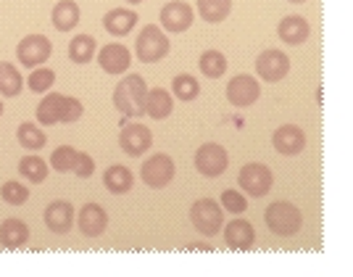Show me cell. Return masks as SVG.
<instances>
[{"label":"cell","instance_id":"1","mask_svg":"<svg viewBox=\"0 0 353 277\" xmlns=\"http://www.w3.org/2000/svg\"><path fill=\"white\" fill-rule=\"evenodd\" d=\"M82 111L85 106L77 101V98H69V95H61V93H50L45 95L40 106H37V122L40 124H74L82 119Z\"/></svg>","mask_w":353,"mask_h":277},{"label":"cell","instance_id":"32","mask_svg":"<svg viewBox=\"0 0 353 277\" xmlns=\"http://www.w3.org/2000/svg\"><path fill=\"white\" fill-rule=\"evenodd\" d=\"M53 82H56V72H53V69H45V66H34V69H32V74H30V79H27L30 90H32V93H37V95L50 93Z\"/></svg>","mask_w":353,"mask_h":277},{"label":"cell","instance_id":"5","mask_svg":"<svg viewBox=\"0 0 353 277\" xmlns=\"http://www.w3.org/2000/svg\"><path fill=\"white\" fill-rule=\"evenodd\" d=\"M190 222L201 235L214 238V235H219L221 227H224V211H221V206L216 204V201L201 198V201H195V204L190 206Z\"/></svg>","mask_w":353,"mask_h":277},{"label":"cell","instance_id":"26","mask_svg":"<svg viewBox=\"0 0 353 277\" xmlns=\"http://www.w3.org/2000/svg\"><path fill=\"white\" fill-rule=\"evenodd\" d=\"M198 14L206 24H221L232 14V0H198Z\"/></svg>","mask_w":353,"mask_h":277},{"label":"cell","instance_id":"16","mask_svg":"<svg viewBox=\"0 0 353 277\" xmlns=\"http://www.w3.org/2000/svg\"><path fill=\"white\" fill-rule=\"evenodd\" d=\"M43 222L50 233L66 235L74 227V206L69 201H53V204H48Z\"/></svg>","mask_w":353,"mask_h":277},{"label":"cell","instance_id":"30","mask_svg":"<svg viewBox=\"0 0 353 277\" xmlns=\"http://www.w3.org/2000/svg\"><path fill=\"white\" fill-rule=\"evenodd\" d=\"M172 95H176L179 101L190 103L201 95V85L192 74H176L174 82H172Z\"/></svg>","mask_w":353,"mask_h":277},{"label":"cell","instance_id":"36","mask_svg":"<svg viewBox=\"0 0 353 277\" xmlns=\"http://www.w3.org/2000/svg\"><path fill=\"white\" fill-rule=\"evenodd\" d=\"M72 172L77 175V180H88V177L95 175V161H92V156H90V153H82V151H77Z\"/></svg>","mask_w":353,"mask_h":277},{"label":"cell","instance_id":"3","mask_svg":"<svg viewBox=\"0 0 353 277\" xmlns=\"http://www.w3.org/2000/svg\"><path fill=\"white\" fill-rule=\"evenodd\" d=\"M264 219H266V227L274 235H280V238H293V235L303 227V214H301V209L293 204H288V201H274V204L266 206Z\"/></svg>","mask_w":353,"mask_h":277},{"label":"cell","instance_id":"25","mask_svg":"<svg viewBox=\"0 0 353 277\" xmlns=\"http://www.w3.org/2000/svg\"><path fill=\"white\" fill-rule=\"evenodd\" d=\"M24 90V79L21 72L16 69L11 61H0V95L6 98H16Z\"/></svg>","mask_w":353,"mask_h":277},{"label":"cell","instance_id":"7","mask_svg":"<svg viewBox=\"0 0 353 277\" xmlns=\"http://www.w3.org/2000/svg\"><path fill=\"white\" fill-rule=\"evenodd\" d=\"M237 185L248 193L250 198H264L266 193L274 185V177H272V169L266 164H245L237 175Z\"/></svg>","mask_w":353,"mask_h":277},{"label":"cell","instance_id":"2","mask_svg":"<svg viewBox=\"0 0 353 277\" xmlns=\"http://www.w3.org/2000/svg\"><path fill=\"white\" fill-rule=\"evenodd\" d=\"M145 79L140 74H127L119 79L117 90H114V106L124 117H143L145 114Z\"/></svg>","mask_w":353,"mask_h":277},{"label":"cell","instance_id":"29","mask_svg":"<svg viewBox=\"0 0 353 277\" xmlns=\"http://www.w3.org/2000/svg\"><path fill=\"white\" fill-rule=\"evenodd\" d=\"M19 175L24 177V180H30V182H34V185H40V182L48 180V164L40 156L30 153V156H24V159L19 161Z\"/></svg>","mask_w":353,"mask_h":277},{"label":"cell","instance_id":"12","mask_svg":"<svg viewBox=\"0 0 353 277\" xmlns=\"http://www.w3.org/2000/svg\"><path fill=\"white\" fill-rule=\"evenodd\" d=\"M288 72H290V59H288V53L274 50V48L259 53V59H256V74H259L264 82H280V79L288 77Z\"/></svg>","mask_w":353,"mask_h":277},{"label":"cell","instance_id":"27","mask_svg":"<svg viewBox=\"0 0 353 277\" xmlns=\"http://www.w3.org/2000/svg\"><path fill=\"white\" fill-rule=\"evenodd\" d=\"M98 53V45H95V37L92 35H77L72 43H69V59L72 64H90Z\"/></svg>","mask_w":353,"mask_h":277},{"label":"cell","instance_id":"23","mask_svg":"<svg viewBox=\"0 0 353 277\" xmlns=\"http://www.w3.org/2000/svg\"><path fill=\"white\" fill-rule=\"evenodd\" d=\"M137 24V14L134 11H127V8H114L103 16V30L114 37H124L130 35Z\"/></svg>","mask_w":353,"mask_h":277},{"label":"cell","instance_id":"10","mask_svg":"<svg viewBox=\"0 0 353 277\" xmlns=\"http://www.w3.org/2000/svg\"><path fill=\"white\" fill-rule=\"evenodd\" d=\"M259 95H261V85L250 74H237L227 82V101L235 108H248L259 101Z\"/></svg>","mask_w":353,"mask_h":277},{"label":"cell","instance_id":"31","mask_svg":"<svg viewBox=\"0 0 353 277\" xmlns=\"http://www.w3.org/2000/svg\"><path fill=\"white\" fill-rule=\"evenodd\" d=\"M198 66H201V74L208 77V79H219L221 74L227 72V59H224V53L219 50H206L201 61H198Z\"/></svg>","mask_w":353,"mask_h":277},{"label":"cell","instance_id":"24","mask_svg":"<svg viewBox=\"0 0 353 277\" xmlns=\"http://www.w3.org/2000/svg\"><path fill=\"white\" fill-rule=\"evenodd\" d=\"M79 6L74 0H59L53 14H50V21L59 32H72L77 24H79Z\"/></svg>","mask_w":353,"mask_h":277},{"label":"cell","instance_id":"15","mask_svg":"<svg viewBox=\"0 0 353 277\" xmlns=\"http://www.w3.org/2000/svg\"><path fill=\"white\" fill-rule=\"evenodd\" d=\"M77 227L88 238H101L108 227V214L101 204H85L77 211Z\"/></svg>","mask_w":353,"mask_h":277},{"label":"cell","instance_id":"17","mask_svg":"<svg viewBox=\"0 0 353 277\" xmlns=\"http://www.w3.org/2000/svg\"><path fill=\"white\" fill-rule=\"evenodd\" d=\"M98 64L105 74H124L132 64V53L119 43H108L98 53Z\"/></svg>","mask_w":353,"mask_h":277},{"label":"cell","instance_id":"22","mask_svg":"<svg viewBox=\"0 0 353 277\" xmlns=\"http://www.w3.org/2000/svg\"><path fill=\"white\" fill-rule=\"evenodd\" d=\"M172 111H174V98H172V93H166L163 88H153L148 90L145 95V114L150 119H166L172 117Z\"/></svg>","mask_w":353,"mask_h":277},{"label":"cell","instance_id":"28","mask_svg":"<svg viewBox=\"0 0 353 277\" xmlns=\"http://www.w3.org/2000/svg\"><path fill=\"white\" fill-rule=\"evenodd\" d=\"M16 137H19V146L32 151V153H37L40 148H45L48 143V137H45V132L34 124V122H24V124H19V130H16Z\"/></svg>","mask_w":353,"mask_h":277},{"label":"cell","instance_id":"11","mask_svg":"<svg viewBox=\"0 0 353 277\" xmlns=\"http://www.w3.org/2000/svg\"><path fill=\"white\" fill-rule=\"evenodd\" d=\"M153 146V132L148 130L145 124L132 122V124H124L119 132V148L127 153V156H143Z\"/></svg>","mask_w":353,"mask_h":277},{"label":"cell","instance_id":"21","mask_svg":"<svg viewBox=\"0 0 353 277\" xmlns=\"http://www.w3.org/2000/svg\"><path fill=\"white\" fill-rule=\"evenodd\" d=\"M103 185L108 193H114V195H124V193H130L134 185V175L130 166H124V164H111L108 169L103 172Z\"/></svg>","mask_w":353,"mask_h":277},{"label":"cell","instance_id":"14","mask_svg":"<svg viewBox=\"0 0 353 277\" xmlns=\"http://www.w3.org/2000/svg\"><path fill=\"white\" fill-rule=\"evenodd\" d=\"M272 146L280 156H298L306 148V135L298 124H282L272 135Z\"/></svg>","mask_w":353,"mask_h":277},{"label":"cell","instance_id":"13","mask_svg":"<svg viewBox=\"0 0 353 277\" xmlns=\"http://www.w3.org/2000/svg\"><path fill=\"white\" fill-rule=\"evenodd\" d=\"M192 19H195V11L188 3L172 0V3H166L161 8V30L182 35V32H188L192 27Z\"/></svg>","mask_w":353,"mask_h":277},{"label":"cell","instance_id":"20","mask_svg":"<svg viewBox=\"0 0 353 277\" xmlns=\"http://www.w3.org/2000/svg\"><path fill=\"white\" fill-rule=\"evenodd\" d=\"M277 35H280V40L285 45H303L309 40L311 35V27L309 21L303 19V16H285L280 21V27H277Z\"/></svg>","mask_w":353,"mask_h":277},{"label":"cell","instance_id":"37","mask_svg":"<svg viewBox=\"0 0 353 277\" xmlns=\"http://www.w3.org/2000/svg\"><path fill=\"white\" fill-rule=\"evenodd\" d=\"M124 3H130V6H137V3H143V0H124Z\"/></svg>","mask_w":353,"mask_h":277},{"label":"cell","instance_id":"19","mask_svg":"<svg viewBox=\"0 0 353 277\" xmlns=\"http://www.w3.org/2000/svg\"><path fill=\"white\" fill-rule=\"evenodd\" d=\"M30 243V227L24 219H3L0 222V246L3 248H24Z\"/></svg>","mask_w":353,"mask_h":277},{"label":"cell","instance_id":"4","mask_svg":"<svg viewBox=\"0 0 353 277\" xmlns=\"http://www.w3.org/2000/svg\"><path fill=\"white\" fill-rule=\"evenodd\" d=\"M169 37H166V32L161 27H156V24H148L140 30L137 35V43H134V50H137V59L143 61V64H156V61L166 59V53H169Z\"/></svg>","mask_w":353,"mask_h":277},{"label":"cell","instance_id":"34","mask_svg":"<svg viewBox=\"0 0 353 277\" xmlns=\"http://www.w3.org/2000/svg\"><path fill=\"white\" fill-rule=\"evenodd\" d=\"M74 156H77V151H74L72 146H59L50 153V166H53L59 175H66V172H72Z\"/></svg>","mask_w":353,"mask_h":277},{"label":"cell","instance_id":"38","mask_svg":"<svg viewBox=\"0 0 353 277\" xmlns=\"http://www.w3.org/2000/svg\"><path fill=\"white\" fill-rule=\"evenodd\" d=\"M288 3H306V0H288Z\"/></svg>","mask_w":353,"mask_h":277},{"label":"cell","instance_id":"39","mask_svg":"<svg viewBox=\"0 0 353 277\" xmlns=\"http://www.w3.org/2000/svg\"><path fill=\"white\" fill-rule=\"evenodd\" d=\"M0 117H3V103H0Z\"/></svg>","mask_w":353,"mask_h":277},{"label":"cell","instance_id":"8","mask_svg":"<svg viewBox=\"0 0 353 277\" xmlns=\"http://www.w3.org/2000/svg\"><path fill=\"white\" fill-rule=\"evenodd\" d=\"M50 53H53V43L45 35H27L21 43L16 45V59L27 69L43 66L45 61L50 59Z\"/></svg>","mask_w":353,"mask_h":277},{"label":"cell","instance_id":"35","mask_svg":"<svg viewBox=\"0 0 353 277\" xmlns=\"http://www.w3.org/2000/svg\"><path fill=\"white\" fill-rule=\"evenodd\" d=\"M219 206L224 211H230V214H243V211L248 209V201H245V195L237 193V190H224Z\"/></svg>","mask_w":353,"mask_h":277},{"label":"cell","instance_id":"9","mask_svg":"<svg viewBox=\"0 0 353 277\" xmlns=\"http://www.w3.org/2000/svg\"><path fill=\"white\" fill-rule=\"evenodd\" d=\"M227 166H230V156L219 143H203L195 151V169L208 180L221 177L227 172Z\"/></svg>","mask_w":353,"mask_h":277},{"label":"cell","instance_id":"6","mask_svg":"<svg viewBox=\"0 0 353 277\" xmlns=\"http://www.w3.org/2000/svg\"><path fill=\"white\" fill-rule=\"evenodd\" d=\"M174 172H176V166H174V161H172V156L156 153V156H150V159L143 161V166H140V180L145 182L148 188L161 190L174 180Z\"/></svg>","mask_w":353,"mask_h":277},{"label":"cell","instance_id":"18","mask_svg":"<svg viewBox=\"0 0 353 277\" xmlns=\"http://www.w3.org/2000/svg\"><path fill=\"white\" fill-rule=\"evenodd\" d=\"M224 243L232 251H250L256 243V230L253 225L245 219H232L227 227H224Z\"/></svg>","mask_w":353,"mask_h":277},{"label":"cell","instance_id":"33","mask_svg":"<svg viewBox=\"0 0 353 277\" xmlns=\"http://www.w3.org/2000/svg\"><path fill=\"white\" fill-rule=\"evenodd\" d=\"M0 198L11 206H24L30 201V188L21 185V182H16V180H8V182H3V188H0Z\"/></svg>","mask_w":353,"mask_h":277}]
</instances>
